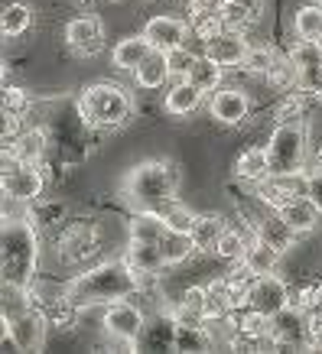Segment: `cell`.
Returning <instances> with one entry per match:
<instances>
[{
    "label": "cell",
    "instance_id": "obj_8",
    "mask_svg": "<svg viewBox=\"0 0 322 354\" xmlns=\"http://www.w3.org/2000/svg\"><path fill=\"white\" fill-rule=\"evenodd\" d=\"M7 332H3V344H10L17 351H39L46 344V332H49V315L43 306H30L13 319H3Z\"/></svg>",
    "mask_w": 322,
    "mask_h": 354
},
{
    "label": "cell",
    "instance_id": "obj_36",
    "mask_svg": "<svg viewBox=\"0 0 322 354\" xmlns=\"http://www.w3.org/2000/svg\"><path fill=\"white\" fill-rule=\"evenodd\" d=\"M296 82H300V72H296V65L290 62V55H283L280 59L277 55V62H274V68L267 72V85L274 88V91H293L296 88Z\"/></svg>",
    "mask_w": 322,
    "mask_h": 354
},
{
    "label": "cell",
    "instance_id": "obj_14",
    "mask_svg": "<svg viewBox=\"0 0 322 354\" xmlns=\"http://www.w3.org/2000/svg\"><path fill=\"white\" fill-rule=\"evenodd\" d=\"M143 36L150 39L153 49H160V53H170V49H176V46H186V39L193 36V26L186 20H179V17H166V13H160V17H150V20L143 23Z\"/></svg>",
    "mask_w": 322,
    "mask_h": 354
},
{
    "label": "cell",
    "instance_id": "obj_48",
    "mask_svg": "<svg viewBox=\"0 0 322 354\" xmlns=\"http://www.w3.org/2000/svg\"><path fill=\"white\" fill-rule=\"evenodd\" d=\"M319 162H322V153H319Z\"/></svg>",
    "mask_w": 322,
    "mask_h": 354
},
{
    "label": "cell",
    "instance_id": "obj_27",
    "mask_svg": "<svg viewBox=\"0 0 322 354\" xmlns=\"http://www.w3.org/2000/svg\"><path fill=\"white\" fill-rule=\"evenodd\" d=\"M228 231V221L222 215H199L193 225V241L199 247V254H215V244L222 241Z\"/></svg>",
    "mask_w": 322,
    "mask_h": 354
},
{
    "label": "cell",
    "instance_id": "obj_15",
    "mask_svg": "<svg viewBox=\"0 0 322 354\" xmlns=\"http://www.w3.org/2000/svg\"><path fill=\"white\" fill-rule=\"evenodd\" d=\"M247 49H251L247 32H238V30H222L215 39L202 43V53L208 55V59H215L222 68H241Z\"/></svg>",
    "mask_w": 322,
    "mask_h": 354
},
{
    "label": "cell",
    "instance_id": "obj_13",
    "mask_svg": "<svg viewBox=\"0 0 322 354\" xmlns=\"http://www.w3.org/2000/svg\"><path fill=\"white\" fill-rule=\"evenodd\" d=\"M208 114H212V120L225 124V127H238L251 114V97L241 88H218L208 97Z\"/></svg>",
    "mask_w": 322,
    "mask_h": 354
},
{
    "label": "cell",
    "instance_id": "obj_19",
    "mask_svg": "<svg viewBox=\"0 0 322 354\" xmlns=\"http://www.w3.org/2000/svg\"><path fill=\"white\" fill-rule=\"evenodd\" d=\"M166 218L156 208H137L134 218L127 221V234L130 241H143V244H160L163 234H166Z\"/></svg>",
    "mask_w": 322,
    "mask_h": 354
},
{
    "label": "cell",
    "instance_id": "obj_26",
    "mask_svg": "<svg viewBox=\"0 0 322 354\" xmlns=\"http://www.w3.org/2000/svg\"><path fill=\"white\" fill-rule=\"evenodd\" d=\"M124 260L137 270L140 277H147V273H160V270L166 267V257H163L160 244H143V241H130Z\"/></svg>",
    "mask_w": 322,
    "mask_h": 354
},
{
    "label": "cell",
    "instance_id": "obj_38",
    "mask_svg": "<svg viewBox=\"0 0 322 354\" xmlns=\"http://www.w3.org/2000/svg\"><path fill=\"white\" fill-rule=\"evenodd\" d=\"M260 13L244 7V3H231L225 0V7H222V20H225V30H238V32H247L254 23H258Z\"/></svg>",
    "mask_w": 322,
    "mask_h": 354
},
{
    "label": "cell",
    "instance_id": "obj_31",
    "mask_svg": "<svg viewBox=\"0 0 322 354\" xmlns=\"http://www.w3.org/2000/svg\"><path fill=\"white\" fill-rule=\"evenodd\" d=\"M293 32L296 39H322V3L312 0L293 13Z\"/></svg>",
    "mask_w": 322,
    "mask_h": 354
},
{
    "label": "cell",
    "instance_id": "obj_4",
    "mask_svg": "<svg viewBox=\"0 0 322 354\" xmlns=\"http://www.w3.org/2000/svg\"><path fill=\"white\" fill-rule=\"evenodd\" d=\"M78 118L91 130H118L134 118V97L114 82L85 85L78 95Z\"/></svg>",
    "mask_w": 322,
    "mask_h": 354
},
{
    "label": "cell",
    "instance_id": "obj_20",
    "mask_svg": "<svg viewBox=\"0 0 322 354\" xmlns=\"http://www.w3.org/2000/svg\"><path fill=\"white\" fill-rule=\"evenodd\" d=\"M46 150H49V137H46L43 127H26L17 133V140L3 143V153H10L23 162H39L46 156Z\"/></svg>",
    "mask_w": 322,
    "mask_h": 354
},
{
    "label": "cell",
    "instance_id": "obj_17",
    "mask_svg": "<svg viewBox=\"0 0 322 354\" xmlns=\"http://www.w3.org/2000/svg\"><path fill=\"white\" fill-rule=\"evenodd\" d=\"M150 53H153L150 39H147L143 32H134V36H124V39L114 43V49H111V65H114L118 72H134Z\"/></svg>",
    "mask_w": 322,
    "mask_h": 354
},
{
    "label": "cell",
    "instance_id": "obj_12",
    "mask_svg": "<svg viewBox=\"0 0 322 354\" xmlns=\"http://www.w3.org/2000/svg\"><path fill=\"white\" fill-rule=\"evenodd\" d=\"M65 46L78 59H95L105 53V30L95 17H75L65 23Z\"/></svg>",
    "mask_w": 322,
    "mask_h": 354
},
{
    "label": "cell",
    "instance_id": "obj_6",
    "mask_svg": "<svg viewBox=\"0 0 322 354\" xmlns=\"http://www.w3.org/2000/svg\"><path fill=\"white\" fill-rule=\"evenodd\" d=\"M3 198L17 205H36L46 192V176L39 162H23L10 153H3V176H0Z\"/></svg>",
    "mask_w": 322,
    "mask_h": 354
},
{
    "label": "cell",
    "instance_id": "obj_30",
    "mask_svg": "<svg viewBox=\"0 0 322 354\" xmlns=\"http://www.w3.org/2000/svg\"><path fill=\"white\" fill-rule=\"evenodd\" d=\"M222 75H225V68L215 62V59H208V55L202 53L199 59H195V65L189 68V75H186V78H189V82L199 88V91L212 95V91H218V88H222Z\"/></svg>",
    "mask_w": 322,
    "mask_h": 354
},
{
    "label": "cell",
    "instance_id": "obj_1",
    "mask_svg": "<svg viewBox=\"0 0 322 354\" xmlns=\"http://www.w3.org/2000/svg\"><path fill=\"white\" fill-rule=\"evenodd\" d=\"M137 292H140V273L124 257L98 263V267L78 273L65 286V296L75 302L78 309L82 306H111V302L130 299Z\"/></svg>",
    "mask_w": 322,
    "mask_h": 354
},
{
    "label": "cell",
    "instance_id": "obj_7",
    "mask_svg": "<svg viewBox=\"0 0 322 354\" xmlns=\"http://www.w3.org/2000/svg\"><path fill=\"white\" fill-rule=\"evenodd\" d=\"M143 328H147V315L130 299H118V302H111V306H105L101 332H105L111 342L124 344V348H134V344L143 338Z\"/></svg>",
    "mask_w": 322,
    "mask_h": 354
},
{
    "label": "cell",
    "instance_id": "obj_29",
    "mask_svg": "<svg viewBox=\"0 0 322 354\" xmlns=\"http://www.w3.org/2000/svg\"><path fill=\"white\" fill-rule=\"evenodd\" d=\"M98 247V231L91 225H72L62 234V254L65 260H82Z\"/></svg>",
    "mask_w": 322,
    "mask_h": 354
},
{
    "label": "cell",
    "instance_id": "obj_18",
    "mask_svg": "<svg viewBox=\"0 0 322 354\" xmlns=\"http://www.w3.org/2000/svg\"><path fill=\"white\" fill-rule=\"evenodd\" d=\"M254 234L264 237V241L274 244L277 250H290V247L296 244V237H300L274 208H264V212H260V218L254 221Z\"/></svg>",
    "mask_w": 322,
    "mask_h": 354
},
{
    "label": "cell",
    "instance_id": "obj_22",
    "mask_svg": "<svg viewBox=\"0 0 322 354\" xmlns=\"http://www.w3.org/2000/svg\"><path fill=\"white\" fill-rule=\"evenodd\" d=\"M280 218L287 221V225L296 231V234H306V231H312V227L319 225L322 212L312 205L310 195H300V198H293V202H287L283 208H277Z\"/></svg>",
    "mask_w": 322,
    "mask_h": 354
},
{
    "label": "cell",
    "instance_id": "obj_11",
    "mask_svg": "<svg viewBox=\"0 0 322 354\" xmlns=\"http://www.w3.org/2000/svg\"><path fill=\"white\" fill-rule=\"evenodd\" d=\"M270 344H283V348H310V312L300 306H287L270 319Z\"/></svg>",
    "mask_w": 322,
    "mask_h": 354
},
{
    "label": "cell",
    "instance_id": "obj_41",
    "mask_svg": "<svg viewBox=\"0 0 322 354\" xmlns=\"http://www.w3.org/2000/svg\"><path fill=\"white\" fill-rule=\"evenodd\" d=\"M195 59H199V55L189 53V46H176V49H170V53H166V62H170L172 82H179V78L189 75V68L195 65Z\"/></svg>",
    "mask_w": 322,
    "mask_h": 354
},
{
    "label": "cell",
    "instance_id": "obj_10",
    "mask_svg": "<svg viewBox=\"0 0 322 354\" xmlns=\"http://www.w3.org/2000/svg\"><path fill=\"white\" fill-rule=\"evenodd\" d=\"M290 302H293V290L277 277V273L254 277L251 286H247V306L264 312V315H270V319H274L280 309H287Z\"/></svg>",
    "mask_w": 322,
    "mask_h": 354
},
{
    "label": "cell",
    "instance_id": "obj_3",
    "mask_svg": "<svg viewBox=\"0 0 322 354\" xmlns=\"http://www.w3.org/2000/svg\"><path fill=\"white\" fill-rule=\"evenodd\" d=\"M176 192H179V169L170 160H143L124 179V198L134 208L163 212L170 202H176Z\"/></svg>",
    "mask_w": 322,
    "mask_h": 354
},
{
    "label": "cell",
    "instance_id": "obj_47",
    "mask_svg": "<svg viewBox=\"0 0 322 354\" xmlns=\"http://www.w3.org/2000/svg\"><path fill=\"white\" fill-rule=\"evenodd\" d=\"M316 104H319V108H322V88H319V91H316Z\"/></svg>",
    "mask_w": 322,
    "mask_h": 354
},
{
    "label": "cell",
    "instance_id": "obj_2",
    "mask_svg": "<svg viewBox=\"0 0 322 354\" xmlns=\"http://www.w3.org/2000/svg\"><path fill=\"white\" fill-rule=\"evenodd\" d=\"M39 260V237L30 215H7L3 212V231H0V270L3 283L33 286Z\"/></svg>",
    "mask_w": 322,
    "mask_h": 354
},
{
    "label": "cell",
    "instance_id": "obj_44",
    "mask_svg": "<svg viewBox=\"0 0 322 354\" xmlns=\"http://www.w3.org/2000/svg\"><path fill=\"white\" fill-rule=\"evenodd\" d=\"M225 0H189V17H202V13H222Z\"/></svg>",
    "mask_w": 322,
    "mask_h": 354
},
{
    "label": "cell",
    "instance_id": "obj_40",
    "mask_svg": "<svg viewBox=\"0 0 322 354\" xmlns=\"http://www.w3.org/2000/svg\"><path fill=\"white\" fill-rule=\"evenodd\" d=\"M33 108V97L26 88H3V114H13V118H26Z\"/></svg>",
    "mask_w": 322,
    "mask_h": 354
},
{
    "label": "cell",
    "instance_id": "obj_21",
    "mask_svg": "<svg viewBox=\"0 0 322 354\" xmlns=\"http://www.w3.org/2000/svg\"><path fill=\"white\" fill-rule=\"evenodd\" d=\"M134 82H137V88H143V91H156V88H163L166 82H172L170 75V62H166V53H160V49H153L143 62L134 68Z\"/></svg>",
    "mask_w": 322,
    "mask_h": 354
},
{
    "label": "cell",
    "instance_id": "obj_37",
    "mask_svg": "<svg viewBox=\"0 0 322 354\" xmlns=\"http://www.w3.org/2000/svg\"><path fill=\"white\" fill-rule=\"evenodd\" d=\"M274 62H277V53H274L270 46H251L247 55H244V62H241V68L254 78H267V72L274 68Z\"/></svg>",
    "mask_w": 322,
    "mask_h": 354
},
{
    "label": "cell",
    "instance_id": "obj_16",
    "mask_svg": "<svg viewBox=\"0 0 322 354\" xmlns=\"http://www.w3.org/2000/svg\"><path fill=\"white\" fill-rule=\"evenodd\" d=\"M202 97L205 91H199L189 78H179V82H172L166 97H163V111L172 114V118H189V114L202 108Z\"/></svg>",
    "mask_w": 322,
    "mask_h": 354
},
{
    "label": "cell",
    "instance_id": "obj_49",
    "mask_svg": "<svg viewBox=\"0 0 322 354\" xmlns=\"http://www.w3.org/2000/svg\"><path fill=\"white\" fill-rule=\"evenodd\" d=\"M114 3H118V0H114Z\"/></svg>",
    "mask_w": 322,
    "mask_h": 354
},
{
    "label": "cell",
    "instance_id": "obj_33",
    "mask_svg": "<svg viewBox=\"0 0 322 354\" xmlns=\"http://www.w3.org/2000/svg\"><path fill=\"white\" fill-rule=\"evenodd\" d=\"M247 244H251V237H247L244 231H238V227H228L225 234H222V241L215 244V257L225 260V263H241V260H244Z\"/></svg>",
    "mask_w": 322,
    "mask_h": 354
},
{
    "label": "cell",
    "instance_id": "obj_9",
    "mask_svg": "<svg viewBox=\"0 0 322 354\" xmlns=\"http://www.w3.org/2000/svg\"><path fill=\"white\" fill-rule=\"evenodd\" d=\"M306 189H310V169L270 172L267 179L254 183V195H258L267 208H274V212H277V208H283L287 202H293V198L306 195Z\"/></svg>",
    "mask_w": 322,
    "mask_h": 354
},
{
    "label": "cell",
    "instance_id": "obj_32",
    "mask_svg": "<svg viewBox=\"0 0 322 354\" xmlns=\"http://www.w3.org/2000/svg\"><path fill=\"white\" fill-rule=\"evenodd\" d=\"M310 101H316V95L303 91V88L283 91L280 104L274 108V114H277V124H280V120H306V108H310Z\"/></svg>",
    "mask_w": 322,
    "mask_h": 354
},
{
    "label": "cell",
    "instance_id": "obj_46",
    "mask_svg": "<svg viewBox=\"0 0 322 354\" xmlns=\"http://www.w3.org/2000/svg\"><path fill=\"white\" fill-rule=\"evenodd\" d=\"M78 7H91V3H95V0H75Z\"/></svg>",
    "mask_w": 322,
    "mask_h": 354
},
{
    "label": "cell",
    "instance_id": "obj_34",
    "mask_svg": "<svg viewBox=\"0 0 322 354\" xmlns=\"http://www.w3.org/2000/svg\"><path fill=\"white\" fill-rule=\"evenodd\" d=\"M287 55H290V62L296 65V72H303V68H319L322 65V39H296Z\"/></svg>",
    "mask_w": 322,
    "mask_h": 354
},
{
    "label": "cell",
    "instance_id": "obj_45",
    "mask_svg": "<svg viewBox=\"0 0 322 354\" xmlns=\"http://www.w3.org/2000/svg\"><path fill=\"white\" fill-rule=\"evenodd\" d=\"M231 3H244V7H251V10H258V13L264 7V0H231Z\"/></svg>",
    "mask_w": 322,
    "mask_h": 354
},
{
    "label": "cell",
    "instance_id": "obj_39",
    "mask_svg": "<svg viewBox=\"0 0 322 354\" xmlns=\"http://www.w3.org/2000/svg\"><path fill=\"white\" fill-rule=\"evenodd\" d=\"M163 218H166V227H172V231H189L193 234V225H195V212L189 208V205H179V202H170L166 208H163Z\"/></svg>",
    "mask_w": 322,
    "mask_h": 354
},
{
    "label": "cell",
    "instance_id": "obj_25",
    "mask_svg": "<svg viewBox=\"0 0 322 354\" xmlns=\"http://www.w3.org/2000/svg\"><path fill=\"white\" fill-rule=\"evenodd\" d=\"M238 342L241 344H264V342H270V315H264V312L244 306V309L238 312Z\"/></svg>",
    "mask_w": 322,
    "mask_h": 354
},
{
    "label": "cell",
    "instance_id": "obj_5",
    "mask_svg": "<svg viewBox=\"0 0 322 354\" xmlns=\"http://www.w3.org/2000/svg\"><path fill=\"white\" fill-rule=\"evenodd\" d=\"M306 127L303 120H280L267 137L270 172H293L306 162Z\"/></svg>",
    "mask_w": 322,
    "mask_h": 354
},
{
    "label": "cell",
    "instance_id": "obj_43",
    "mask_svg": "<svg viewBox=\"0 0 322 354\" xmlns=\"http://www.w3.org/2000/svg\"><path fill=\"white\" fill-rule=\"evenodd\" d=\"M306 195H310L312 205L322 212V162H316L310 169V189H306Z\"/></svg>",
    "mask_w": 322,
    "mask_h": 354
},
{
    "label": "cell",
    "instance_id": "obj_23",
    "mask_svg": "<svg viewBox=\"0 0 322 354\" xmlns=\"http://www.w3.org/2000/svg\"><path fill=\"white\" fill-rule=\"evenodd\" d=\"M280 257H283V250H277L274 244H267L264 237H251V244H247V250H244V263L254 277H264V273H274L277 270V263H280Z\"/></svg>",
    "mask_w": 322,
    "mask_h": 354
},
{
    "label": "cell",
    "instance_id": "obj_24",
    "mask_svg": "<svg viewBox=\"0 0 322 354\" xmlns=\"http://www.w3.org/2000/svg\"><path fill=\"white\" fill-rule=\"evenodd\" d=\"M235 176L241 183H260L270 176V156H267V147H247L241 156L235 160Z\"/></svg>",
    "mask_w": 322,
    "mask_h": 354
},
{
    "label": "cell",
    "instance_id": "obj_42",
    "mask_svg": "<svg viewBox=\"0 0 322 354\" xmlns=\"http://www.w3.org/2000/svg\"><path fill=\"white\" fill-rule=\"evenodd\" d=\"M179 302H183L186 309L205 312V306H208V286H186L183 296H179Z\"/></svg>",
    "mask_w": 322,
    "mask_h": 354
},
{
    "label": "cell",
    "instance_id": "obj_28",
    "mask_svg": "<svg viewBox=\"0 0 322 354\" xmlns=\"http://www.w3.org/2000/svg\"><path fill=\"white\" fill-rule=\"evenodd\" d=\"M160 250H163V257H166V267H179V263H186L193 254H199L193 234H189V231H172V227L163 234Z\"/></svg>",
    "mask_w": 322,
    "mask_h": 354
},
{
    "label": "cell",
    "instance_id": "obj_35",
    "mask_svg": "<svg viewBox=\"0 0 322 354\" xmlns=\"http://www.w3.org/2000/svg\"><path fill=\"white\" fill-rule=\"evenodd\" d=\"M33 26V10L26 3H7L3 17H0V30L3 36H23Z\"/></svg>",
    "mask_w": 322,
    "mask_h": 354
}]
</instances>
